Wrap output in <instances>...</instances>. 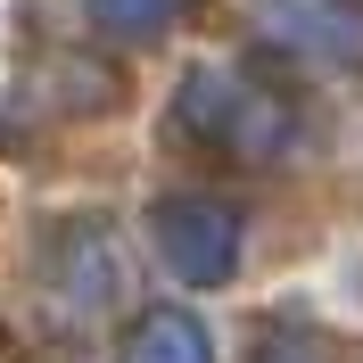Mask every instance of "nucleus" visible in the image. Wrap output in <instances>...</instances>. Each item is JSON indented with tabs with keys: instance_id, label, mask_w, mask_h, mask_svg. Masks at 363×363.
<instances>
[{
	"instance_id": "nucleus-1",
	"label": "nucleus",
	"mask_w": 363,
	"mask_h": 363,
	"mask_svg": "<svg viewBox=\"0 0 363 363\" xmlns=\"http://www.w3.org/2000/svg\"><path fill=\"white\" fill-rule=\"evenodd\" d=\"M157 248L182 281H223L231 272V215L206 199H174V206H157Z\"/></svg>"
},
{
	"instance_id": "nucleus-3",
	"label": "nucleus",
	"mask_w": 363,
	"mask_h": 363,
	"mask_svg": "<svg viewBox=\"0 0 363 363\" xmlns=\"http://www.w3.org/2000/svg\"><path fill=\"white\" fill-rule=\"evenodd\" d=\"M133 363H206V339L190 314H157L133 330Z\"/></svg>"
},
{
	"instance_id": "nucleus-4",
	"label": "nucleus",
	"mask_w": 363,
	"mask_h": 363,
	"mask_svg": "<svg viewBox=\"0 0 363 363\" xmlns=\"http://www.w3.org/2000/svg\"><path fill=\"white\" fill-rule=\"evenodd\" d=\"M272 363H314V355H306V347H297V355H272Z\"/></svg>"
},
{
	"instance_id": "nucleus-2",
	"label": "nucleus",
	"mask_w": 363,
	"mask_h": 363,
	"mask_svg": "<svg viewBox=\"0 0 363 363\" xmlns=\"http://www.w3.org/2000/svg\"><path fill=\"white\" fill-rule=\"evenodd\" d=\"M256 17L281 33V42H306V50H330V58H347V50H363V17H347V0H248Z\"/></svg>"
}]
</instances>
